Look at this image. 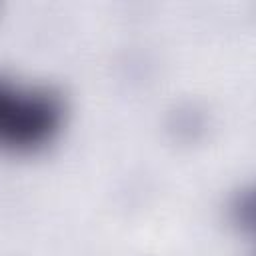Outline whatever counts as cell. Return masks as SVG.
Returning <instances> with one entry per match:
<instances>
[{
  "label": "cell",
  "mask_w": 256,
  "mask_h": 256,
  "mask_svg": "<svg viewBox=\"0 0 256 256\" xmlns=\"http://www.w3.org/2000/svg\"><path fill=\"white\" fill-rule=\"evenodd\" d=\"M60 118L62 108L56 96L0 78V146L34 148L56 132Z\"/></svg>",
  "instance_id": "1"
}]
</instances>
